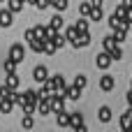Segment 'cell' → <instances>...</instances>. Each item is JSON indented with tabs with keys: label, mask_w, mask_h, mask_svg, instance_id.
Here are the masks:
<instances>
[{
	"label": "cell",
	"mask_w": 132,
	"mask_h": 132,
	"mask_svg": "<svg viewBox=\"0 0 132 132\" xmlns=\"http://www.w3.org/2000/svg\"><path fill=\"white\" fill-rule=\"evenodd\" d=\"M14 100H0V114H12V109H14Z\"/></svg>",
	"instance_id": "cell-19"
},
{
	"label": "cell",
	"mask_w": 132,
	"mask_h": 132,
	"mask_svg": "<svg viewBox=\"0 0 132 132\" xmlns=\"http://www.w3.org/2000/svg\"><path fill=\"white\" fill-rule=\"evenodd\" d=\"M23 37H26L28 42H30V39H35V28H28V30L23 32Z\"/></svg>",
	"instance_id": "cell-35"
},
{
	"label": "cell",
	"mask_w": 132,
	"mask_h": 132,
	"mask_svg": "<svg viewBox=\"0 0 132 132\" xmlns=\"http://www.w3.org/2000/svg\"><path fill=\"white\" fill-rule=\"evenodd\" d=\"M128 9H130V7H128V5H123V2H121V5H118V7H116V12H114V14H118V16H121V19H125V14H128Z\"/></svg>",
	"instance_id": "cell-31"
},
{
	"label": "cell",
	"mask_w": 132,
	"mask_h": 132,
	"mask_svg": "<svg viewBox=\"0 0 132 132\" xmlns=\"http://www.w3.org/2000/svg\"><path fill=\"white\" fill-rule=\"evenodd\" d=\"M49 42H51L56 49H63V46H65V42H67V37H65V35H60V32H56V35H53Z\"/></svg>",
	"instance_id": "cell-14"
},
{
	"label": "cell",
	"mask_w": 132,
	"mask_h": 132,
	"mask_svg": "<svg viewBox=\"0 0 132 132\" xmlns=\"http://www.w3.org/2000/svg\"><path fill=\"white\" fill-rule=\"evenodd\" d=\"M51 5H53V7L58 9V12H65L70 2H67V0H51Z\"/></svg>",
	"instance_id": "cell-29"
},
{
	"label": "cell",
	"mask_w": 132,
	"mask_h": 132,
	"mask_svg": "<svg viewBox=\"0 0 132 132\" xmlns=\"http://www.w3.org/2000/svg\"><path fill=\"white\" fill-rule=\"evenodd\" d=\"M88 26H90V19H88V16H81V21H77V30H79V32H86Z\"/></svg>",
	"instance_id": "cell-23"
},
{
	"label": "cell",
	"mask_w": 132,
	"mask_h": 132,
	"mask_svg": "<svg viewBox=\"0 0 132 132\" xmlns=\"http://www.w3.org/2000/svg\"><path fill=\"white\" fill-rule=\"evenodd\" d=\"M56 51H58V49H56V46H53L51 42H46V46H44V53H46V56H53Z\"/></svg>",
	"instance_id": "cell-34"
},
{
	"label": "cell",
	"mask_w": 132,
	"mask_h": 132,
	"mask_svg": "<svg viewBox=\"0 0 132 132\" xmlns=\"http://www.w3.org/2000/svg\"><path fill=\"white\" fill-rule=\"evenodd\" d=\"M49 26H53V28H56V30H60V28H63V26H65V21H63V16H60V12H58V14H53V16H51V21H49Z\"/></svg>",
	"instance_id": "cell-20"
},
{
	"label": "cell",
	"mask_w": 132,
	"mask_h": 132,
	"mask_svg": "<svg viewBox=\"0 0 132 132\" xmlns=\"http://www.w3.org/2000/svg\"><path fill=\"white\" fill-rule=\"evenodd\" d=\"M125 21H128V23H132V7L128 9V14H125Z\"/></svg>",
	"instance_id": "cell-37"
},
{
	"label": "cell",
	"mask_w": 132,
	"mask_h": 132,
	"mask_svg": "<svg viewBox=\"0 0 132 132\" xmlns=\"http://www.w3.org/2000/svg\"><path fill=\"white\" fill-rule=\"evenodd\" d=\"M0 2H2V0H0Z\"/></svg>",
	"instance_id": "cell-41"
},
{
	"label": "cell",
	"mask_w": 132,
	"mask_h": 132,
	"mask_svg": "<svg viewBox=\"0 0 132 132\" xmlns=\"http://www.w3.org/2000/svg\"><path fill=\"white\" fill-rule=\"evenodd\" d=\"M90 9H93V5H90V2H81V5H79V14H81V16H88V14H90Z\"/></svg>",
	"instance_id": "cell-28"
},
{
	"label": "cell",
	"mask_w": 132,
	"mask_h": 132,
	"mask_svg": "<svg viewBox=\"0 0 132 132\" xmlns=\"http://www.w3.org/2000/svg\"><path fill=\"white\" fill-rule=\"evenodd\" d=\"M74 86H79V88L84 90V88L88 86V77H86V74H77V77H74Z\"/></svg>",
	"instance_id": "cell-24"
},
{
	"label": "cell",
	"mask_w": 132,
	"mask_h": 132,
	"mask_svg": "<svg viewBox=\"0 0 132 132\" xmlns=\"http://www.w3.org/2000/svg\"><path fill=\"white\" fill-rule=\"evenodd\" d=\"M37 114H42V116H49V114H53L51 100H44V97H39V102H37Z\"/></svg>",
	"instance_id": "cell-9"
},
{
	"label": "cell",
	"mask_w": 132,
	"mask_h": 132,
	"mask_svg": "<svg viewBox=\"0 0 132 132\" xmlns=\"http://www.w3.org/2000/svg\"><path fill=\"white\" fill-rule=\"evenodd\" d=\"M46 42H49V39H44V37H35V39L28 42V46H30V51H35V53H44Z\"/></svg>",
	"instance_id": "cell-7"
},
{
	"label": "cell",
	"mask_w": 132,
	"mask_h": 132,
	"mask_svg": "<svg viewBox=\"0 0 132 132\" xmlns=\"http://www.w3.org/2000/svg\"><path fill=\"white\" fill-rule=\"evenodd\" d=\"M9 58H12L14 63H21V60L26 58V49H23V44H12V46H9Z\"/></svg>",
	"instance_id": "cell-4"
},
{
	"label": "cell",
	"mask_w": 132,
	"mask_h": 132,
	"mask_svg": "<svg viewBox=\"0 0 132 132\" xmlns=\"http://www.w3.org/2000/svg\"><path fill=\"white\" fill-rule=\"evenodd\" d=\"M51 107H53V114H58V111H63L65 109V93H53V97H51Z\"/></svg>",
	"instance_id": "cell-5"
},
{
	"label": "cell",
	"mask_w": 132,
	"mask_h": 132,
	"mask_svg": "<svg viewBox=\"0 0 132 132\" xmlns=\"http://www.w3.org/2000/svg\"><path fill=\"white\" fill-rule=\"evenodd\" d=\"M26 93V100H30V102H39V90H32V88H28V90H23Z\"/></svg>",
	"instance_id": "cell-25"
},
{
	"label": "cell",
	"mask_w": 132,
	"mask_h": 132,
	"mask_svg": "<svg viewBox=\"0 0 132 132\" xmlns=\"http://www.w3.org/2000/svg\"><path fill=\"white\" fill-rule=\"evenodd\" d=\"M5 86H9V88H19V77H16V72H9L7 74V79H5Z\"/></svg>",
	"instance_id": "cell-18"
},
{
	"label": "cell",
	"mask_w": 132,
	"mask_h": 132,
	"mask_svg": "<svg viewBox=\"0 0 132 132\" xmlns=\"http://www.w3.org/2000/svg\"><path fill=\"white\" fill-rule=\"evenodd\" d=\"M95 65H97L100 70H109V65H111V53L102 49V51L95 56Z\"/></svg>",
	"instance_id": "cell-3"
},
{
	"label": "cell",
	"mask_w": 132,
	"mask_h": 132,
	"mask_svg": "<svg viewBox=\"0 0 132 132\" xmlns=\"http://www.w3.org/2000/svg\"><path fill=\"white\" fill-rule=\"evenodd\" d=\"M70 44H72L74 49H84V46H88V44H90V32H88V30H86V32H77V37L70 39Z\"/></svg>",
	"instance_id": "cell-1"
},
{
	"label": "cell",
	"mask_w": 132,
	"mask_h": 132,
	"mask_svg": "<svg viewBox=\"0 0 132 132\" xmlns=\"http://www.w3.org/2000/svg\"><path fill=\"white\" fill-rule=\"evenodd\" d=\"M130 88H132V81H130Z\"/></svg>",
	"instance_id": "cell-40"
},
{
	"label": "cell",
	"mask_w": 132,
	"mask_h": 132,
	"mask_svg": "<svg viewBox=\"0 0 132 132\" xmlns=\"http://www.w3.org/2000/svg\"><path fill=\"white\" fill-rule=\"evenodd\" d=\"M56 121H58V125H60V128H70V114H67L65 109H63V111H58Z\"/></svg>",
	"instance_id": "cell-16"
},
{
	"label": "cell",
	"mask_w": 132,
	"mask_h": 132,
	"mask_svg": "<svg viewBox=\"0 0 132 132\" xmlns=\"http://www.w3.org/2000/svg\"><path fill=\"white\" fill-rule=\"evenodd\" d=\"M51 81H53V86H56V90H58V93H65V88H67V86H65L63 74H53V77H51Z\"/></svg>",
	"instance_id": "cell-12"
},
{
	"label": "cell",
	"mask_w": 132,
	"mask_h": 132,
	"mask_svg": "<svg viewBox=\"0 0 132 132\" xmlns=\"http://www.w3.org/2000/svg\"><path fill=\"white\" fill-rule=\"evenodd\" d=\"M16 65H19V63H14L12 58H7V60H5V72H7V74H9V72H16Z\"/></svg>",
	"instance_id": "cell-30"
},
{
	"label": "cell",
	"mask_w": 132,
	"mask_h": 132,
	"mask_svg": "<svg viewBox=\"0 0 132 132\" xmlns=\"http://www.w3.org/2000/svg\"><path fill=\"white\" fill-rule=\"evenodd\" d=\"M109 53H111V60H121V58H123V49H121V44H116Z\"/></svg>",
	"instance_id": "cell-26"
},
{
	"label": "cell",
	"mask_w": 132,
	"mask_h": 132,
	"mask_svg": "<svg viewBox=\"0 0 132 132\" xmlns=\"http://www.w3.org/2000/svg\"><path fill=\"white\" fill-rule=\"evenodd\" d=\"M93 7H104V0H90Z\"/></svg>",
	"instance_id": "cell-36"
},
{
	"label": "cell",
	"mask_w": 132,
	"mask_h": 132,
	"mask_svg": "<svg viewBox=\"0 0 132 132\" xmlns=\"http://www.w3.org/2000/svg\"><path fill=\"white\" fill-rule=\"evenodd\" d=\"M32 79H35L37 84H44V81L49 79V70H46L44 65H37V67L32 70Z\"/></svg>",
	"instance_id": "cell-8"
},
{
	"label": "cell",
	"mask_w": 132,
	"mask_h": 132,
	"mask_svg": "<svg viewBox=\"0 0 132 132\" xmlns=\"http://www.w3.org/2000/svg\"><path fill=\"white\" fill-rule=\"evenodd\" d=\"M114 86H116V81H114V77H111V74L100 77V88H102V90H114Z\"/></svg>",
	"instance_id": "cell-10"
},
{
	"label": "cell",
	"mask_w": 132,
	"mask_h": 132,
	"mask_svg": "<svg viewBox=\"0 0 132 132\" xmlns=\"http://www.w3.org/2000/svg\"><path fill=\"white\" fill-rule=\"evenodd\" d=\"M7 2H9L7 7H9V9L14 12V14H19V12L23 9V2H26V0H7Z\"/></svg>",
	"instance_id": "cell-21"
},
{
	"label": "cell",
	"mask_w": 132,
	"mask_h": 132,
	"mask_svg": "<svg viewBox=\"0 0 132 132\" xmlns=\"http://www.w3.org/2000/svg\"><path fill=\"white\" fill-rule=\"evenodd\" d=\"M12 23H14V12L9 7L0 9V28H9Z\"/></svg>",
	"instance_id": "cell-6"
},
{
	"label": "cell",
	"mask_w": 132,
	"mask_h": 132,
	"mask_svg": "<svg viewBox=\"0 0 132 132\" xmlns=\"http://www.w3.org/2000/svg\"><path fill=\"white\" fill-rule=\"evenodd\" d=\"M14 95H16V90L14 88H9V86H0V100H14Z\"/></svg>",
	"instance_id": "cell-13"
},
{
	"label": "cell",
	"mask_w": 132,
	"mask_h": 132,
	"mask_svg": "<svg viewBox=\"0 0 132 132\" xmlns=\"http://www.w3.org/2000/svg\"><path fill=\"white\" fill-rule=\"evenodd\" d=\"M70 128H74L77 132H86V123H84V116H81V111H74V114H70Z\"/></svg>",
	"instance_id": "cell-2"
},
{
	"label": "cell",
	"mask_w": 132,
	"mask_h": 132,
	"mask_svg": "<svg viewBox=\"0 0 132 132\" xmlns=\"http://www.w3.org/2000/svg\"><path fill=\"white\" fill-rule=\"evenodd\" d=\"M97 118H100V123H109V121H111V109H109V107H100Z\"/></svg>",
	"instance_id": "cell-15"
},
{
	"label": "cell",
	"mask_w": 132,
	"mask_h": 132,
	"mask_svg": "<svg viewBox=\"0 0 132 132\" xmlns=\"http://www.w3.org/2000/svg\"><path fill=\"white\" fill-rule=\"evenodd\" d=\"M125 100H128V104H130V107H132V88H130V90H128V95H125Z\"/></svg>",
	"instance_id": "cell-38"
},
{
	"label": "cell",
	"mask_w": 132,
	"mask_h": 132,
	"mask_svg": "<svg viewBox=\"0 0 132 132\" xmlns=\"http://www.w3.org/2000/svg\"><path fill=\"white\" fill-rule=\"evenodd\" d=\"M65 95H67V100H79V97H81V88L72 84V86L65 88Z\"/></svg>",
	"instance_id": "cell-11"
},
{
	"label": "cell",
	"mask_w": 132,
	"mask_h": 132,
	"mask_svg": "<svg viewBox=\"0 0 132 132\" xmlns=\"http://www.w3.org/2000/svg\"><path fill=\"white\" fill-rule=\"evenodd\" d=\"M102 14H104L102 7H93L90 14H88V19H90V21H102Z\"/></svg>",
	"instance_id": "cell-22"
},
{
	"label": "cell",
	"mask_w": 132,
	"mask_h": 132,
	"mask_svg": "<svg viewBox=\"0 0 132 132\" xmlns=\"http://www.w3.org/2000/svg\"><path fill=\"white\" fill-rule=\"evenodd\" d=\"M21 125H23L26 130H30V128L35 125V121H32V114H26V116L21 118Z\"/></svg>",
	"instance_id": "cell-27"
},
{
	"label": "cell",
	"mask_w": 132,
	"mask_h": 132,
	"mask_svg": "<svg viewBox=\"0 0 132 132\" xmlns=\"http://www.w3.org/2000/svg\"><path fill=\"white\" fill-rule=\"evenodd\" d=\"M116 44H118V42H116V37H114V32H111V35H107V37H104V42H102V49H104V51H111Z\"/></svg>",
	"instance_id": "cell-17"
},
{
	"label": "cell",
	"mask_w": 132,
	"mask_h": 132,
	"mask_svg": "<svg viewBox=\"0 0 132 132\" xmlns=\"http://www.w3.org/2000/svg\"><path fill=\"white\" fill-rule=\"evenodd\" d=\"M123 5H128V7H132V0H121Z\"/></svg>",
	"instance_id": "cell-39"
},
{
	"label": "cell",
	"mask_w": 132,
	"mask_h": 132,
	"mask_svg": "<svg viewBox=\"0 0 132 132\" xmlns=\"http://www.w3.org/2000/svg\"><path fill=\"white\" fill-rule=\"evenodd\" d=\"M77 32H79V30H77V26H72V28H67V30H65V37H67V39H74V37H77Z\"/></svg>",
	"instance_id": "cell-33"
},
{
	"label": "cell",
	"mask_w": 132,
	"mask_h": 132,
	"mask_svg": "<svg viewBox=\"0 0 132 132\" xmlns=\"http://www.w3.org/2000/svg\"><path fill=\"white\" fill-rule=\"evenodd\" d=\"M35 37H44L46 39V26H35Z\"/></svg>",
	"instance_id": "cell-32"
}]
</instances>
